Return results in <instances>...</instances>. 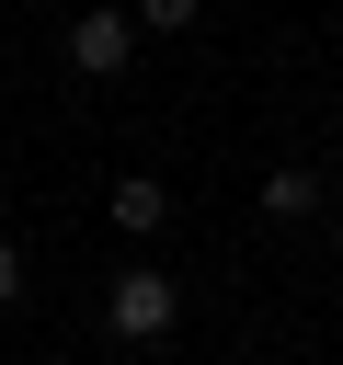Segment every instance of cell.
Here are the masks:
<instances>
[{"label": "cell", "mask_w": 343, "mask_h": 365, "mask_svg": "<svg viewBox=\"0 0 343 365\" xmlns=\"http://www.w3.org/2000/svg\"><path fill=\"white\" fill-rule=\"evenodd\" d=\"M332 194H343V171H332Z\"/></svg>", "instance_id": "7"}, {"label": "cell", "mask_w": 343, "mask_h": 365, "mask_svg": "<svg viewBox=\"0 0 343 365\" xmlns=\"http://www.w3.org/2000/svg\"><path fill=\"white\" fill-rule=\"evenodd\" d=\"M137 23L149 34H194V0H137Z\"/></svg>", "instance_id": "5"}, {"label": "cell", "mask_w": 343, "mask_h": 365, "mask_svg": "<svg viewBox=\"0 0 343 365\" xmlns=\"http://www.w3.org/2000/svg\"><path fill=\"white\" fill-rule=\"evenodd\" d=\"M309 205H320V171H309V160L263 171V217H309Z\"/></svg>", "instance_id": "4"}, {"label": "cell", "mask_w": 343, "mask_h": 365, "mask_svg": "<svg viewBox=\"0 0 343 365\" xmlns=\"http://www.w3.org/2000/svg\"><path fill=\"white\" fill-rule=\"evenodd\" d=\"M126 57H137V11H80L69 23V68L80 80H114Z\"/></svg>", "instance_id": "2"}, {"label": "cell", "mask_w": 343, "mask_h": 365, "mask_svg": "<svg viewBox=\"0 0 343 365\" xmlns=\"http://www.w3.org/2000/svg\"><path fill=\"white\" fill-rule=\"evenodd\" d=\"M11 285H23V251H11V240H0V297H11Z\"/></svg>", "instance_id": "6"}, {"label": "cell", "mask_w": 343, "mask_h": 365, "mask_svg": "<svg viewBox=\"0 0 343 365\" xmlns=\"http://www.w3.org/2000/svg\"><path fill=\"white\" fill-rule=\"evenodd\" d=\"M103 319H114V342H160V331L183 319V285L149 274V262H126V274L103 285Z\"/></svg>", "instance_id": "1"}, {"label": "cell", "mask_w": 343, "mask_h": 365, "mask_svg": "<svg viewBox=\"0 0 343 365\" xmlns=\"http://www.w3.org/2000/svg\"><path fill=\"white\" fill-rule=\"evenodd\" d=\"M103 217H114V228H126V240H149V228H160V217H172V194H160V182H149V171H126V182H114V194H103Z\"/></svg>", "instance_id": "3"}]
</instances>
